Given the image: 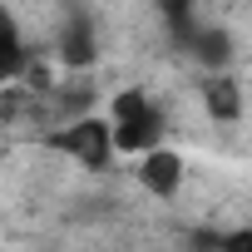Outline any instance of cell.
<instances>
[{
  "label": "cell",
  "instance_id": "1",
  "mask_svg": "<svg viewBox=\"0 0 252 252\" xmlns=\"http://www.w3.org/2000/svg\"><path fill=\"white\" fill-rule=\"evenodd\" d=\"M114 144H119V154H149V149H158V134H163V114L149 104V94L144 89H124L119 99H114Z\"/></svg>",
  "mask_w": 252,
  "mask_h": 252
},
{
  "label": "cell",
  "instance_id": "2",
  "mask_svg": "<svg viewBox=\"0 0 252 252\" xmlns=\"http://www.w3.org/2000/svg\"><path fill=\"white\" fill-rule=\"evenodd\" d=\"M50 149H60V154H69V158H79L84 168H104L109 158H114V124H104V119H79V124H69L64 134H55L50 139Z\"/></svg>",
  "mask_w": 252,
  "mask_h": 252
},
{
  "label": "cell",
  "instance_id": "3",
  "mask_svg": "<svg viewBox=\"0 0 252 252\" xmlns=\"http://www.w3.org/2000/svg\"><path fill=\"white\" fill-rule=\"evenodd\" d=\"M139 183L154 193V198H173L183 188V158L173 149H149L144 163H139Z\"/></svg>",
  "mask_w": 252,
  "mask_h": 252
},
{
  "label": "cell",
  "instance_id": "4",
  "mask_svg": "<svg viewBox=\"0 0 252 252\" xmlns=\"http://www.w3.org/2000/svg\"><path fill=\"white\" fill-rule=\"evenodd\" d=\"M94 55H99V45H94V25L84 20V15H74L69 25H64V35H60V60L64 64H94Z\"/></svg>",
  "mask_w": 252,
  "mask_h": 252
},
{
  "label": "cell",
  "instance_id": "5",
  "mask_svg": "<svg viewBox=\"0 0 252 252\" xmlns=\"http://www.w3.org/2000/svg\"><path fill=\"white\" fill-rule=\"evenodd\" d=\"M203 104H208V114H213L218 124H232V119L242 114V94H237V79H227V74H213V79L203 84Z\"/></svg>",
  "mask_w": 252,
  "mask_h": 252
},
{
  "label": "cell",
  "instance_id": "6",
  "mask_svg": "<svg viewBox=\"0 0 252 252\" xmlns=\"http://www.w3.org/2000/svg\"><path fill=\"white\" fill-rule=\"evenodd\" d=\"M188 50L203 60V64H213V69H222L227 60H232V40H227V30H193V40H188Z\"/></svg>",
  "mask_w": 252,
  "mask_h": 252
},
{
  "label": "cell",
  "instance_id": "7",
  "mask_svg": "<svg viewBox=\"0 0 252 252\" xmlns=\"http://www.w3.org/2000/svg\"><path fill=\"white\" fill-rule=\"evenodd\" d=\"M154 5H158V15L168 20V30H173V40L178 45H188L193 40V0H154Z\"/></svg>",
  "mask_w": 252,
  "mask_h": 252
}]
</instances>
